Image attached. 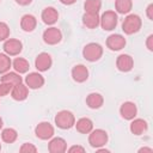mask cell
I'll return each mask as SVG.
<instances>
[{
  "label": "cell",
  "mask_w": 153,
  "mask_h": 153,
  "mask_svg": "<svg viewBox=\"0 0 153 153\" xmlns=\"http://www.w3.org/2000/svg\"><path fill=\"white\" fill-rule=\"evenodd\" d=\"M142 26V20L140 16L135 13H128V16L124 18L122 23V30L126 35H134L140 31Z\"/></svg>",
  "instance_id": "1"
},
{
  "label": "cell",
  "mask_w": 153,
  "mask_h": 153,
  "mask_svg": "<svg viewBox=\"0 0 153 153\" xmlns=\"http://www.w3.org/2000/svg\"><path fill=\"white\" fill-rule=\"evenodd\" d=\"M54 121H55V124L57 128L66 130V129H71L72 127H74L75 116L69 110H61L55 115Z\"/></svg>",
  "instance_id": "2"
},
{
  "label": "cell",
  "mask_w": 153,
  "mask_h": 153,
  "mask_svg": "<svg viewBox=\"0 0 153 153\" xmlns=\"http://www.w3.org/2000/svg\"><path fill=\"white\" fill-rule=\"evenodd\" d=\"M103 47L99 43L91 42L87 43L82 49V56L88 62H96L103 56Z\"/></svg>",
  "instance_id": "3"
},
{
  "label": "cell",
  "mask_w": 153,
  "mask_h": 153,
  "mask_svg": "<svg viewBox=\"0 0 153 153\" xmlns=\"http://www.w3.org/2000/svg\"><path fill=\"white\" fill-rule=\"evenodd\" d=\"M109 136L108 133L104 129H92L88 133V143L92 148H99L104 147L108 143Z\"/></svg>",
  "instance_id": "4"
},
{
  "label": "cell",
  "mask_w": 153,
  "mask_h": 153,
  "mask_svg": "<svg viewBox=\"0 0 153 153\" xmlns=\"http://www.w3.org/2000/svg\"><path fill=\"white\" fill-rule=\"evenodd\" d=\"M117 23H118V17L115 11L111 10L105 11L99 17V25L104 31H112L114 29H116Z\"/></svg>",
  "instance_id": "5"
},
{
  "label": "cell",
  "mask_w": 153,
  "mask_h": 153,
  "mask_svg": "<svg viewBox=\"0 0 153 153\" xmlns=\"http://www.w3.org/2000/svg\"><path fill=\"white\" fill-rule=\"evenodd\" d=\"M35 134L39 140H50L55 134V129L50 122L43 121L35 127Z\"/></svg>",
  "instance_id": "6"
},
{
  "label": "cell",
  "mask_w": 153,
  "mask_h": 153,
  "mask_svg": "<svg viewBox=\"0 0 153 153\" xmlns=\"http://www.w3.org/2000/svg\"><path fill=\"white\" fill-rule=\"evenodd\" d=\"M43 42L48 45H55L57 43L61 42L62 39V32L60 29L55 27V26H50L48 29L44 30L43 35H42Z\"/></svg>",
  "instance_id": "7"
},
{
  "label": "cell",
  "mask_w": 153,
  "mask_h": 153,
  "mask_svg": "<svg viewBox=\"0 0 153 153\" xmlns=\"http://www.w3.org/2000/svg\"><path fill=\"white\" fill-rule=\"evenodd\" d=\"M4 53L8 56H17L23 50V43L17 38H7L4 42Z\"/></svg>",
  "instance_id": "8"
},
{
  "label": "cell",
  "mask_w": 153,
  "mask_h": 153,
  "mask_svg": "<svg viewBox=\"0 0 153 153\" xmlns=\"http://www.w3.org/2000/svg\"><path fill=\"white\" fill-rule=\"evenodd\" d=\"M24 81H25V85L29 87V90H38L45 82L44 76L39 72H31V73H29L25 76Z\"/></svg>",
  "instance_id": "9"
},
{
  "label": "cell",
  "mask_w": 153,
  "mask_h": 153,
  "mask_svg": "<svg viewBox=\"0 0 153 153\" xmlns=\"http://www.w3.org/2000/svg\"><path fill=\"white\" fill-rule=\"evenodd\" d=\"M127 44V41L124 38V36L120 35V33H112L106 38V47L112 50V51H118L121 49H123Z\"/></svg>",
  "instance_id": "10"
},
{
  "label": "cell",
  "mask_w": 153,
  "mask_h": 153,
  "mask_svg": "<svg viewBox=\"0 0 153 153\" xmlns=\"http://www.w3.org/2000/svg\"><path fill=\"white\" fill-rule=\"evenodd\" d=\"M53 59L48 53H39L35 59V67L38 72H47L51 68Z\"/></svg>",
  "instance_id": "11"
},
{
  "label": "cell",
  "mask_w": 153,
  "mask_h": 153,
  "mask_svg": "<svg viewBox=\"0 0 153 153\" xmlns=\"http://www.w3.org/2000/svg\"><path fill=\"white\" fill-rule=\"evenodd\" d=\"M116 67L120 72H130L134 67V59L129 54H121L116 59Z\"/></svg>",
  "instance_id": "12"
},
{
  "label": "cell",
  "mask_w": 153,
  "mask_h": 153,
  "mask_svg": "<svg viewBox=\"0 0 153 153\" xmlns=\"http://www.w3.org/2000/svg\"><path fill=\"white\" fill-rule=\"evenodd\" d=\"M120 115L127 121H131L137 115V108L133 102H124L120 106Z\"/></svg>",
  "instance_id": "13"
},
{
  "label": "cell",
  "mask_w": 153,
  "mask_h": 153,
  "mask_svg": "<svg viewBox=\"0 0 153 153\" xmlns=\"http://www.w3.org/2000/svg\"><path fill=\"white\" fill-rule=\"evenodd\" d=\"M71 75L75 82L81 84L88 79V69L85 65H75L71 71Z\"/></svg>",
  "instance_id": "14"
},
{
  "label": "cell",
  "mask_w": 153,
  "mask_h": 153,
  "mask_svg": "<svg viewBox=\"0 0 153 153\" xmlns=\"http://www.w3.org/2000/svg\"><path fill=\"white\" fill-rule=\"evenodd\" d=\"M48 151L50 153H65L67 152V142L63 137H51L48 143Z\"/></svg>",
  "instance_id": "15"
},
{
  "label": "cell",
  "mask_w": 153,
  "mask_h": 153,
  "mask_svg": "<svg viewBox=\"0 0 153 153\" xmlns=\"http://www.w3.org/2000/svg\"><path fill=\"white\" fill-rule=\"evenodd\" d=\"M41 19L47 25H54L59 19V12L55 7L48 6L45 7L41 13Z\"/></svg>",
  "instance_id": "16"
},
{
  "label": "cell",
  "mask_w": 153,
  "mask_h": 153,
  "mask_svg": "<svg viewBox=\"0 0 153 153\" xmlns=\"http://www.w3.org/2000/svg\"><path fill=\"white\" fill-rule=\"evenodd\" d=\"M10 94H11V97H12L14 100H17V102H23V100H25V99L27 98V96H29V87H27L25 84H23V82L17 84V85H14V86L12 87Z\"/></svg>",
  "instance_id": "17"
},
{
  "label": "cell",
  "mask_w": 153,
  "mask_h": 153,
  "mask_svg": "<svg viewBox=\"0 0 153 153\" xmlns=\"http://www.w3.org/2000/svg\"><path fill=\"white\" fill-rule=\"evenodd\" d=\"M129 129H130V133L131 134H134L136 136H140V135H142L143 133L147 131L148 123L143 118H133L131 120V123L129 126Z\"/></svg>",
  "instance_id": "18"
},
{
  "label": "cell",
  "mask_w": 153,
  "mask_h": 153,
  "mask_svg": "<svg viewBox=\"0 0 153 153\" xmlns=\"http://www.w3.org/2000/svg\"><path fill=\"white\" fill-rule=\"evenodd\" d=\"M37 26V19L33 14H24L20 19V27L25 32H32Z\"/></svg>",
  "instance_id": "19"
},
{
  "label": "cell",
  "mask_w": 153,
  "mask_h": 153,
  "mask_svg": "<svg viewBox=\"0 0 153 153\" xmlns=\"http://www.w3.org/2000/svg\"><path fill=\"white\" fill-rule=\"evenodd\" d=\"M103 104H104V98H103V96L100 93L91 92V93L87 94V97H86V105L90 109H93V110L99 109V108L103 106Z\"/></svg>",
  "instance_id": "20"
},
{
  "label": "cell",
  "mask_w": 153,
  "mask_h": 153,
  "mask_svg": "<svg viewBox=\"0 0 153 153\" xmlns=\"http://www.w3.org/2000/svg\"><path fill=\"white\" fill-rule=\"evenodd\" d=\"M74 126L76 128V131H79L80 134H88L93 129V122L88 117H81V118H79L78 121H75Z\"/></svg>",
  "instance_id": "21"
},
{
  "label": "cell",
  "mask_w": 153,
  "mask_h": 153,
  "mask_svg": "<svg viewBox=\"0 0 153 153\" xmlns=\"http://www.w3.org/2000/svg\"><path fill=\"white\" fill-rule=\"evenodd\" d=\"M82 24L87 29H96L99 26V13H87L82 14Z\"/></svg>",
  "instance_id": "22"
},
{
  "label": "cell",
  "mask_w": 153,
  "mask_h": 153,
  "mask_svg": "<svg viewBox=\"0 0 153 153\" xmlns=\"http://www.w3.org/2000/svg\"><path fill=\"white\" fill-rule=\"evenodd\" d=\"M12 67L14 69V72L19 73V74H24L29 71L30 68V63L24 57H16L13 61H12Z\"/></svg>",
  "instance_id": "23"
},
{
  "label": "cell",
  "mask_w": 153,
  "mask_h": 153,
  "mask_svg": "<svg viewBox=\"0 0 153 153\" xmlns=\"http://www.w3.org/2000/svg\"><path fill=\"white\" fill-rule=\"evenodd\" d=\"M133 8V0H115V10L120 14H128Z\"/></svg>",
  "instance_id": "24"
},
{
  "label": "cell",
  "mask_w": 153,
  "mask_h": 153,
  "mask_svg": "<svg viewBox=\"0 0 153 153\" xmlns=\"http://www.w3.org/2000/svg\"><path fill=\"white\" fill-rule=\"evenodd\" d=\"M1 81L7 82V84H11L12 86H14V85H17V84L23 82V78L20 76L19 73H17V72H10V71H8V72H6V73L2 74Z\"/></svg>",
  "instance_id": "25"
},
{
  "label": "cell",
  "mask_w": 153,
  "mask_h": 153,
  "mask_svg": "<svg viewBox=\"0 0 153 153\" xmlns=\"http://www.w3.org/2000/svg\"><path fill=\"white\" fill-rule=\"evenodd\" d=\"M18 137V133L14 128H5L1 130V140L6 143H13Z\"/></svg>",
  "instance_id": "26"
},
{
  "label": "cell",
  "mask_w": 153,
  "mask_h": 153,
  "mask_svg": "<svg viewBox=\"0 0 153 153\" xmlns=\"http://www.w3.org/2000/svg\"><path fill=\"white\" fill-rule=\"evenodd\" d=\"M102 7V0H86L84 2V10L87 13H99Z\"/></svg>",
  "instance_id": "27"
},
{
  "label": "cell",
  "mask_w": 153,
  "mask_h": 153,
  "mask_svg": "<svg viewBox=\"0 0 153 153\" xmlns=\"http://www.w3.org/2000/svg\"><path fill=\"white\" fill-rule=\"evenodd\" d=\"M11 67H12L11 57L5 53H0V74L8 72Z\"/></svg>",
  "instance_id": "28"
},
{
  "label": "cell",
  "mask_w": 153,
  "mask_h": 153,
  "mask_svg": "<svg viewBox=\"0 0 153 153\" xmlns=\"http://www.w3.org/2000/svg\"><path fill=\"white\" fill-rule=\"evenodd\" d=\"M10 26L5 22H0V42H5L10 38Z\"/></svg>",
  "instance_id": "29"
},
{
  "label": "cell",
  "mask_w": 153,
  "mask_h": 153,
  "mask_svg": "<svg viewBox=\"0 0 153 153\" xmlns=\"http://www.w3.org/2000/svg\"><path fill=\"white\" fill-rule=\"evenodd\" d=\"M37 151H38L37 147L30 142H24L19 148V152H22V153H36Z\"/></svg>",
  "instance_id": "30"
},
{
  "label": "cell",
  "mask_w": 153,
  "mask_h": 153,
  "mask_svg": "<svg viewBox=\"0 0 153 153\" xmlns=\"http://www.w3.org/2000/svg\"><path fill=\"white\" fill-rule=\"evenodd\" d=\"M12 85L11 84H7V82H4V81H0V97H5L7 94L11 93V90H12Z\"/></svg>",
  "instance_id": "31"
},
{
  "label": "cell",
  "mask_w": 153,
  "mask_h": 153,
  "mask_svg": "<svg viewBox=\"0 0 153 153\" xmlns=\"http://www.w3.org/2000/svg\"><path fill=\"white\" fill-rule=\"evenodd\" d=\"M67 151L69 153H73V152H81L84 153L85 152V148L82 146H79V145H74V146H71L69 148H67Z\"/></svg>",
  "instance_id": "32"
},
{
  "label": "cell",
  "mask_w": 153,
  "mask_h": 153,
  "mask_svg": "<svg viewBox=\"0 0 153 153\" xmlns=\"http://www.w3.org/2000/svg\"><path fill=\"white\" fill-rule=\"evenodd\" d=\"M146 47L149 51H153V35H149L146 38Z\"/></svg>",
  "instance_id": "33"
},
{
  "label": "cell",
  "mask_w": 153,
  "mask_h": 153,
  "mask_svg": "<svg viewBox=\"0 0 153 153\" xmlns=\"http://www.w3.org/2000/svg\"><path fill=\"white\" fill-rule=\"evenodd\" d=\"M146 16L149 20H153V4H149L146 8Z\"/></svg>",
  "instance_id": "34"
},
{
  "label": "cell",
  "mask_w": 153,
  "mask_h": 153,
  "mask_svg": "<svg viewBox=\"0 0 153 153\" xmlns=\"http://www.w3.org/2000/svg\"><path fill=\"white\" fill-rule=\"evenodd\" d=\"M14 1L20 6H27V5H30L32 2V0H14Z\"/></svg>",
  "instance_id": "35"
},
{
  "label": "cell",
  "mask_w": 153,
  "mask_h": 153,
  "mask_svg": "<svg viewBox=\"0 0 153 153\" xmlns=\"http://www.w3.org/2000/svg\"><path fill=\"white\" fill-rule=\"evenodd\" d=\"M60 2H61V4H63V5L69 6V5L75 4V2H76V0H60Z\"/></svg>",
  "instance_id": "36"
},
{
  "label": "cell",
  "mask_w": 153,
  "mask_h": 153,
  "mask_svg": "<svg viewBox=\"0 0 153 153\" xmlns=\"http://www.w3.org/2000/svg\"><path fill=\"white\" fill-rule=\"evenodd\" d=\"M139 152H140V153H141V152H148V153H152V152H153V148H151V147H142V148L139 149Z\"/></svg>",
  "instance_id": "37"
},
{
  "label": "cell",
  "mask_w": 153,
  "mask_h": 153,
  "mask_svg": "<svg viewBox=\"0 0 153 153\" xmlns=\"http://www.w3.org/2000/svg\"><path fill=\"white\" fill-rule=\"evenodd\" d=\"M2 126H4V122H2V118L0 117V129H2Z\"/></svg>",
  "instance_id": "38"
},
{
  "label": "cell",
  "mask_w": 153,
  "mask_h": 153,
  "mask_svg": "<svg viewBox=\"0 0 153 153\" xmlns=\"http://www.w3.org/2000/svg\"><path fill=\"white\" fill-rule=\"evenodd\" d=\"M0 151H1V143H0Z\"/></svg>",
  "instance_id": "39"
},
{
  "label": "cell",
  "mask_w": 153,
  "mask_h": 153,
  "mask_svg": "<svg viewBox=\"0 0 153 153\" xmlns=\"http://www.w3.org/2000/svg\"><path fill=\"white\" fill-rule=\"evenodd\" d=\"M0 1H1V0H0Z\"/></svg>",
  "instance_id": "40"
}]
</instances>
